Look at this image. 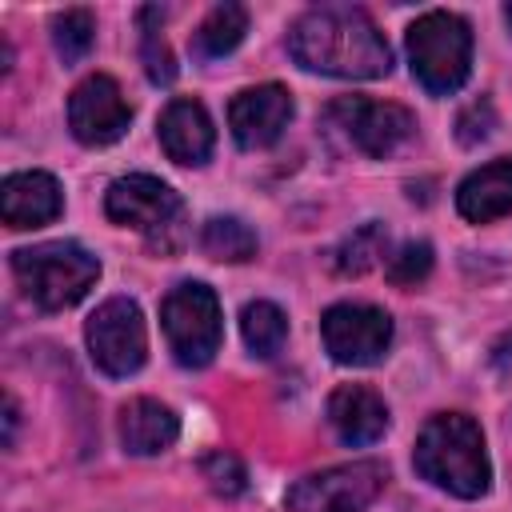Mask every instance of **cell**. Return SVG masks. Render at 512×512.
Returning <instances> with one entry per match:
<instances>
[{
    "label": "cell",
    "mask_w": 512,
    "mask_h": 512,
    "mask_svg": "<svg viewBox=\"0 0 512 512\" xmlns=\"http://www.w3.org/2000/svg\"><path fill=\"white\" fill-rule=\"evenodd\" d=\"M288 52L300 68L340 80H376L392 68V48L384 32L364 8L352 4L308 8L288 32Z\"/></svg>",
    "instance_id": "1"
},
{
    "label": "cell",
    "mask_w": 512,
    "mask_h": 512,
    "mask_svg": "<svg viewBox=\"0 0 512 512\" xmlns=\"http://www.w3.org/2000/svg\"><path fill=\"white\" fill-rule=\"evenodd\" d=\"M412 464L428 484H436V488H444L460 500L484 496L488 480H492L488 452H484V432L464 412L432 416L416 436Z\"/></svg>",
    "instance_id": "2"
},
{
    "label": "cell",
    "mask_w": 512,
    "mask_h": 512,
    "mask_svg": "<svg viewBox=\"0 0 512 512\" xmlns=\"http://www.w3.org/2000/svg\"><path fill=\"white\" fill-rule=\"evenodd\" d=\"M12 272L36 308L60 312L88 296V288L100 276V260L76 240H48L36 248H16Z\"/></svg>",
    "instance_id": "3"
},
{
    "label": "cell",
    "mask_w": 512,
    "mask_h": 512,
    "mask_svg": "<svg viewBox=\"0 0 512 512\" xmlns=\"http://www.w3.org/2000/svg\"><path fill=\"white\" fill-rule=\"evenodd\" d=\"M408 60L432 96H452L472 72V28L456 12H424L408 28Z\"/></svg>",
    "instance_id": "4"
},
{
    "label": "cell",
    "mask_w": 512,
    "mask_h": 512,
    "mask_svg": "<svg viewBox=\"0 0 512 512\" xmlns=\"http://www.w3.org/2000/svg\"><path fill=\"white\" fill-rule=\"evenodd\" d=\"M160 324H164L176 364H184V368H204L220 352V336H224L220 300L200 280H184L164 296Z\"/></svg>",
    "instance_id": "5"
},
{
    "label": "cell",
    "mask_w": 512,
    "mask_h": 512,
    "mask_svg": "<svg viewBox=\"0 0 512 512\" xmlns=\"http://www.w3.org/2000/svg\"><path fill=\"white\" fill-rule=\"evenodd\" d=\"M104 212H108V220L144 232L148 244L160 252H172L184 236L180 232V216H184L180 196L148 172H132V176L112 180L108 196H104Z\"/></svg>",
    "instance_id": "6"
},
{
    "label": "cell",
    "mask_w": 512,
    "mask_h": 512,
    "mask_svg": "<svg viewBox=\"0 0 512 512\" xmlns=\"http://www.w3.org/2000/svg\"><path fill=\"white\" fill-rule=\"evenodd\" d=\"M388 484L380 460H352L324 472H312L288 488L292 512H364Z\"/></svg>",
    "instance_id": "7"
},
{
    "label": "cell",
    "mask_w": 512,
    "mask_h": 512,
    "mask_svg": "<svg viewBox=\"0 0 512 512\" xmlns=\"http://www.w3.org/2000/svg\"><path fill=\"white\" fill-rule=\"evenodd\" d=\"M88 352H92V364L104 372V376H132L140 372L144 356H148V332H144V316H140V304L128 300V296H112L104 300L92 316H88Z\"/></svg>",
    "instance_id": "8"
},
{
    "label": "cell",
    "mask_w": 512,
    "mask_h": 512,
    "mask_svg": "<svg viewBox=\"0 0 512 512\" xmlns=\"http://www.w3.org/2000/svg\"><path fill=\"white\" fill-rule=\"evenodd\" d=\"M328 120L348 136V144H356L364 156H388L396 152L412 132L416 120L408 108L388 104V100H368V96H340L328 104Z\"/></svg>",
    "instance_id": "9"
},
{
    "label": "cell",
    "mask_w": 512,
    "mask_h": 512,
    "mask_svg": "<svg viewBox=\"0 0 512 512\" xmlns=\"http://www.w3.org/2000/svg\"><path fill=\"white\" fill-rule=\"evenodd\" d=\"M324 348L336 364H376L392 344V316L376 304H332L320 320Z\"/></svg>",
    "instance_id": "10"
},
{
    "label": "cell",
    "mask_w": 512,
    "mask_h": 512,
    "mask_svg": "<svg viewBox=\"0 0 512 512\" xmlns=\"http://www.w3.org/2000/svg\"><path fill=\"white\" fill-rule=\"evenodd\" d=\"M132 124V104L124 100L112 76H88L68 96V128L80 144L104 148L116 144Z\"/></svg>",
    "instance_id": "11"
},
{
    "label": "cell",
    "mask_w": 512,
    "mask_h": 512,
    "mask_svg": "<svg viewBox=\"0 0 512 512\" xmlns=\"http://www.w3.org/2000/svg\"><path fill=\"white\" fill-rule=\"evenodd\" d=\"M292 120V92L284 84H256L244 88L232 104H228V128L236 136L240 148L256 152L280 140V132Z\"/></svg>",
    "instance_id": "12"
},
{
    "label": "cell",
    "mask_w": 512,
    "mask_h": 512,
    "mask_svg": "<svg viewBox=\"0 0 512 512\" xmlns=\"http://www.w3.org/2000/svg\"><path fill=\"white\" fill-rule=\"evenodd\" d=\"M64 212V192L48 172H12L0 184V216L8 228H44Z\"/></svg>",
    "instance_id": "13"
},
{
    "label": "cell",
    "mask_w": 512,
    "mask_h": 512,
    "mask_svg": "<svg viewBox=\"0 0 512 512\" xmlns=\"http://www.w3.org/2000/svg\"><path fill=\"white\" fill-rule=\"evenodd\" d=\"M160 148L168 152V160L176 164H204L212 156V144H216V132H212V120L204 112L200 100H172L164 112H160Z\"/></svg>",
    "instance_id": "14"
},
{
    "label": "cell",
    "mask_w": 512,
    "mask_h": 512,
    "mask_svg": "<svg viewBox=\"0 0 512 512\" xmlns=\"http://www.w3.org/2000/svg\"><path fill=\"white\" fill-rule=\"evenodd\" d=\"M328 424L336 428V436L352 448L376 444L388 428V404L364 388V384H340L328 396Z\"/></svg>",
    "instance_id": "15"
},
{
    "label": "cell",
    "mask_w": 512,
    "mask_h": 512,
    "mask_svg": "<svg viewBox=\"0 0 512 512\" xmlns=\"http://www.w3.org/2000/svg\"><path fill=\"white\" fill-rule=\"evenodd\" d=\"M456 208L472 224H492L512 212V160H492L468 172L456 188Z\"/></svg>",
    "instance_id": "16"
},
{
    "label": "cell",
    "mask_w": 512,
    "mask_h": 512,
    "mask_svg": "<svg viewBox=\"0 0 512 512\" xmlns=\"http://www.w3.org/2000/svg\"><path fill=\"white\" fill-rule=\"evenodd\" d=\"M180 436V420L168 404L152 400V396H136L120 408V440L132 456H156L164 448H172Z\"/></svg>",
    "instance_id": "17"
},
{
    "label": "cell",
    "mask_w": 512,
    "mask_h": 512,
    "mask_svg": "<svg viewBox=\"0 0 512 512\" xmlns=\"http://www.w3.org/2000/svg\"><path fill=\"white\" fill-rule=\"evenodd\" d=\"M244 32H248V12L240 4H216L192 32V52L200 60H220L244 40Z\"/></svg>",
    "instance_id": "18"
},
{
    "label": "cell",
    "mask_w": 512,
    "mask_h": 512,
    "mask_svg": "<svg viewBox=\"0 0 512 512\" xmlns=\"http://www.w3.org/2000/svg\"><path fill=\"white\" fill-rule=\"evenodd\" d=\"M384 256H388V228L376 224V220H368V224L352 228V232L336 244L332 268H336L340 276H364V272H372Z\"/></svg>",
    "instance_id": "19"
},
{
    "label": "cell",
    "mask_w": 512,
    "mask_h": 512,
    "mask_svg": "<svg viewBox=\"0 0 512 512\" xmlns=\"http://www.w3.org/2000/svg\"><path fill=\"white\" fill-rule=\"evenodd\" d=\"M200 248L212 260L240 264V260H252L256 256V232L240 216H212V220H204Z\"/></svg>",
    "instance_id": "20"
},
{
    "label": "cell",
    "mask_w": 512,
    "mask_h": 512,
    "mask_svg": "<svg viewBox=\"0 0 512 512\" xmlns=\"http://www.w3.org/2000/svg\"><path fill=\"white\" fill-rule=\"evenodd\" d=\"M240 332H244V344L256 352V356H276L284 348V336H288V320L284 312L272 304V300H252L244 312H240Z\"/></svg>",
    "instance_id": "21"
},
{
    "label": "cell",
    "mask_w": 512,
    "mask_h": 512,
    "mask_svg": "<svg viewBox=\"0 0 512 512\" xmlns=\"http://www.w3.org/2000/svg\"><path fill=\"white\" fill-rule=\"evenodd\" d=\"M92 40H96V20L88 8H68L52 20V44L64 64H80L88 56Z\"/></svg>",
    "instance_id": "22"
},
{
    "label": "cell",
    "mask_w": 512,
    "mask_h": 512,
    "mask_svg": "<svg viewBox=\"0 0 512 512\" xmlns=\"http://www.w3.org/2000/svg\"><path fill=\"white\" fill-rule=\"evenodd\" d=\"M156 20H164L160 8H140V60H144V72H148L152 84H172L176 80V60H172Z\"/></svg>",
    "instance_id": "23"
},
{
    "label": "cell",
    "mask_w": 512,
    "mask_h": 512,
    "mask_svg": "<svg viewBox=\"0 0 512 512\" xmlns=\"http://www.w3.org/2000/svg\"><path fill=\"white\" fill-rule=\"evenodd\" d=\"M432 272V244L428 240H408L396 256H388V280L400 288L420 284Z\"/></svg>",
    "instance_id": "24"
},
{
    "label": "cell",
    "mask_w": 512,
    "mask_h": 512,
    "mask_svg": "<svg viewBox=\"0 0 512 512\" xmlns=\"http://www.w3.org/2000/svg\"><path fill=\"white\" fill-rule=\"evenodd\" d=\"M200 472H204V480H208V488L216 492V496H240L244 488H248V472H244V464L232 456V452H212V456H204V464H200Z\"/></svg>",
    "instance_id": "25"
},
{
    "label": "cell",
    "mask_w": 512,
    "mask_h": 512,
    "mask_svg": "<svg viewBox=\"0 0 512 512\" xmlns=\"http://www.w3.org/2000/svg\"><path fill=\"white\" fill-rule=\"evenodd\" d=\"M492 124H496V112H492V104H488V100H472V104H468V108L456 116V140L472 148V144L488 140Z\"/></svg>",
    "instance_id": "26"
},
{
    "label": "cell",
    "mask_w": 512,
    "mask_h": 512,
    "mask_svg": "<svg viewBox=\"0 0 512 512\" xmlns=\"http://www.w3.org/2000/svg\"><path fill=\"white\" fill-rule=\"evenodd\" d=\"M12 440H16V400L4 396V444H12Z\"/></svg>",
    "instance_id": "27"
},
{
    "label": "cell",
    "mask_w": 512,
    "mask_h": 512,
    "mask_svg": "<svg viewBox=\"0 0 512 512\" xmlns=\"http://www.w3.org/2000/svg\"><path fill=\"white\" fill-rule=\"evenodd\" d=\"M504 20H508V28H512V4H508V8H504Z\"/></svg>",
    "instance_id": "28"
}]
</instances>
